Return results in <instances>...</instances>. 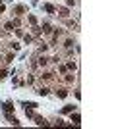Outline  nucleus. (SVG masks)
I'll return each mask as SVG.
<instances>
[{"label": "nucleus", "mask_w": 116, "mask_h": 129, "mask_svg": "<svg viewBox=\"0 0 116 129\" xmlns=\"http://www.w3.org/2000/svg\"><path fill=\"white\" fill-rule=\"evenodd\" d=\"M58 14H60L62 17H68V16H70V12H68V8H58Z\"/></svg>", "instance_id": "obj_3"}, {"label": "nucleus", "mask_w": 116, "mask_h": 129, "mask_svg": "<svg viewBox=\"0 0 116 129\" xmlns=\"http://www.w3.org/2000/svg\"><path fill=\"white\" fill-rule=\"evenodd\" d=\"M37 93H39L41 96H47V95H48V89H47V87H43V89H39Z\"/></svg>", "instance_id": "obj_8"}, {"label": "nucleus", "mask_w": 116, "mask_h": 129, "mask_svg": "<svg viewBox=\"0 0 116 129\" xmlns=\"http://www.w3.org/2000/svg\"><path fill=\"white\" fill-rule=\"evenodd\" d=\"M0 4H2V0H0Z\"/></svg>", "instance_id": "obj_20"}, {"label": "nucleus", "mask_w": 116, "mask_h": 129, "mask_svg": "<svg viewBox=\"0 0 116 129\" xmlns=\"http://www.w3.org/2000/svg\"><path fill=\"white\" fill-rule=\"evenodd\" d=\"M56 95L60 96V98H66V96H68V91H66V89H58Z\"/></svg>", "instance_id": "obj_4"}, {"label": "nucleus", "mask_w": 116, "mask_h": 129, "mask_svg": "<svg viewBox=\"0 0 116 129\" xmlns=\"http://www.w3.org/2000/svg\"><path fill=\"white\" fill-rule=\"evenodd\" d=\"M25 108H37V104L35 102H25Z\"/></svg>", "instance_id": "obj_15"}, {"label": "nucleus", "mask_w": 116, "mask_h": 129, "mask_svg": "<svg viewBox=\"0 0 116 129\" xmlns=\"http://www.w3.org/2000/svg\"><path fill=\"white\" fill-rule=\"evenodd\" d=\"M43 33H47V35H48V33H52V27H50V23H45V25H43Z\"/></svg>", "instance_id": "obj_6"}, {"label": "nucleus", "mask_w": 116, "mask_h": 129, "mask_svg": "<svg viewBox=\"0 0 116 129\" xmlns=\"http://www.w3.org/2000/svg\"><path fill=\"white\" fill-rule=\"evenodd\" d=\"M64 46H66V48H72V46H74V41H66V44H64Z\"/></svg>", "instance_id": "obj_17"}, {"label": "nucleus", "mask_w": 116, "mask_h": 129, "mask_svg": "<svg viewBox=\"0 0 116 129\" xmlns=\"http://www.w3.org/2000/svg\"><path fill=\"white\" fill-rule=\"evenodd\" d=\"M45 10H47L48 14H54V12H56V8H54L52 4H45Z\"/></svg>", "instance_id": "obj_5"}, {"label": "nucleus", "mask_w": 116, "mask_h": 129, "mask_svg": "<svg viewBox=\"0 0 116 129\" xmlns=\"http://www.w3.org/2000/svg\"><path fill=\"white\" fill-rule=\"evenodd\" d=\"M47 64H48V58H47V56H41V58H39V62H37V66H41V68H43V66H47Z\"/></svg>", "instance_id": "obj_2"}, {"label": "nucleus", "mask_w": 116, "mask_h": 129, "mask_svg": "<svg viewBox=\"0 0 116 129\" xmlns=\"http://www.w3.org/2000/svg\"><path fill=\"white\" fill-rule=\"evenodd\" d=\"M33 33H35V37H41V27L33 25Z\"/></svg>", "instance_id": "obj_10"}, {"label": "nucleus", "mask_w": 116, "mask_h": 129, "mask_svg": "<svg viewBox=\"0 0 116 129\" xmlns=\"http://www.w3.org/2000/svg\"><path fill=\"white\" fill-rule=\"evenodd\" d=\"M23 41H25V44H29V43H33V37L31 35H23Z\"/></svg>", "instance_id": "obj_11"}, {"label": "nucleus", "mask_w": 116, "mask_h": 129, "mask_svg": "<svg viewBox=\"0 0 116 129\" xmlns=\"http://www.w3.org/2000/svg\"><path fill=\"white\" fill-rule=\"evenodd\" d=\"M4 110H6V112H10V110L14 112V104H12V102H6V104H4Z\"/></svg>", "instance_id": "obj_9"}, {"label": "nucleus", "mask_w": 116, "mask_h": 129, "mask_svg": "<svg viewBox=\"0 0 116 129\" xmlns=\"http://www.w3.org/2000/svg\"><path fill=\"white\" fill-rule=\"evenodd\" d=\"M4 29H6V31H12V29H14V25H12V23H6V25H4Z\"/></svg>", "instance_id": "obj_19"}, {"label": "nucleus", "mask_w": 116, "mask_h": 129, "mask_svg": "<svg viewBox=\"0 0 116 129\" xmlns=\"http://www.w3.org/2000/svg\"><path fill=\"white\" fill-rule=\"evenodd\" d=\"M27 19H29V23H31V25H37V17H35V16H29Z\"/></svg>", "instance_id": "obj_14"}, {"label": "nucleus", "mask_w": 116, "mask_h": 129, "mask_svg": "<svg viewBox=\"0 0 116 129\" xmlns=\"http://www.w3.org/2000/svg\"><path fill=\"white\" fill-rule=\"evenodd\" d=\"M33 118H35V123H37V125H48V121H47L43 116H33Z\"/></svg>", "instance_id": "obj_1"}, {"label": "nucleus", "mask_w": 116, "mask_h": 129, "mask_svg": "<svg viewBox=\"0 0 116 129\" xmlns=\"http://www.w3.org/2000/svg\"><path fill=\"white\" fill-rule=\"evenodd\" d=\"M62 112H64V114H70V112H74V106H64Z\"/></svg>", "instance_id": "obj_13"}, {"label": "nucleus", "mask_w": 116, "mask_h": 129, "mask_svg": "<svg viewBox=\"0 0 116 129\" xmlns=\"http://www.w3.org/2000/svg\"><path fill=\"white\" fill-rule=\"evenodd\" d=\"M16 12H18V14H23V12H25V8H23V6H18V8H16Z\"/></svg>", "instance_id": "obj_16"}, {"label": "nucleus", "mask_w": 116, "mask_h": 129, "mask_svg": "<svg viewBox=\"0 0 116 129\" xmlns=\"http://www.w3.org/2000/svg\"><path fill=\"white\" fill-rule=\"evenodd\" d=\"M66 69H72V71H76V64H74V62H68V66H66Z\"/></svg>", "instance_id": "obj_12"}, {"label": "nucleus", "mask_w": 116, "mask_h": 129, "mask_svg": "<svg viewBox=\"0 0 116 129\" xmlns=\"http://www.w3.org/2000/svg\"><path fill=\"white\" fill-rule=\"evenodd\" d=\"M6 75H8V71H6V69H2V71H0V81L6 77Z\"/></svg>", "instance_id": "obj_18"}, {"label": "nucleus", "mask_w": 116, "mask_h": 129, "mask_svg": "<svg viewBox=\"0 0 116 129\" xmlns=\"http://www.w3.org/2000/svg\"><path fill=\"white\" fill-rule=\"evenodd\" d=\"M79 120H81V118H79V114H72V121H74L76 125H79Z\"/></svg>", "instance_id": "obj_7"}]
</instances>
